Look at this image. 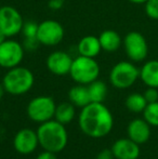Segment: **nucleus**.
<instances>
[{
  "instance_id": "1",
  "label": "nucleus",
  "mask_w": 158,
  "mask_h": 159,
  "mask_svg": "<svg viewBox=\"0 0 158 159\" xmlns=\"http://www.w3.org/2000/svg\"><path fill=\"white\" fill-rule=\"evenodd\" d=\"M78 124L80 130L87 136L102 139L112 131L114 127V117L103 103L91 102L81 108Z\"/></svg>"
},
{
  "instance_id": "2",
  "label": "nucleus",
  "mask_w": 158,
  "mask_h": 159,
  "mask_svg": "<svg viewBox=\"0 0 158 159\" xmlns=\"http://www.w3.org/2000/svg\"><path fill=\"white\" fill-rule=\"evenodd\" d=\"M37 135L42 149L54 154L63 151L68 143V133L65 125L55 119L40 124L37 129Z\"/></svg>"
},
{
  "instance_id": "3",
  "label": "nucleus",
  "mask_w": 158,
  "mask_h": 159,
  "mask_svg": "<svg viewBox=\"0 0 158 159\" xmlns=\"http://www.w3.org/2000/svg\"><path fill=\"white\" fill-rule=\"evenodd\" d=\"M35 77L32 70L23 66L8 69L2 79L6 92L11 95H23L33 88Z\"/></svg>"
},
{
  "instance_id": "4",
  "label": "nucleus",
  "mask_w": 158,
  "mask_h": 159,
  "mask_svg": "<svg viewBox=\"0 0 158 159\" xmlns=\"http://www.w3.org/2000/svg\"><path fill=\"white\" fill-rule=\"evenodd\" d=\"M70 75L76 84L88 86L99 78L100 66L93 57L79 55L73 60Z\"/></svg>"
},
{
  "instance_id": "5",
  "label": "nucleus",
  "mask_w": 158,
  "mask_h": 159,
  "mask_svg": "<svg viewBox=\"0 0 158 159\" xmlns=\"http://www.w3.org/2000/svg\"><path fill=\"white\" fill-rule=\"evenodd\" d=\"M140 78V69L133 62L121 61L113 66L110 73V81L117 89H128Z\"/></svg>"
},
{
  "instance_id": "6",
  "label": "nucleus",
  "mask_w": 158,
  "mask_h": 159,
  "mask_svg": "<svg viewBox=\"0 0 158 159\" xmlns=\"http://www.w3.org/2000/svg\"><path fill=\"white\" fill-rule=\"evenodd\" d=\"M55 108L56 104L51 96L39 95L30 100L26 111L30 120L42 124L54 118Z\"/></svg>"
},
{
  "instance_id": "7",
  "label": "nucleus",
  "mask_w": 158,
  "mask_h": 159,
  "mask_svg": "<svg viewBox=\"0 0 158 159\" xmlns=\"http://www.w3.org/2000/svg\"><path fill=\"white\" fill-rule=\"evenodd\" d=\"M128 59L131 62H142L148 54V44L145 37L139 32H130L122 41Z\"/></svg>"
},
{
  "instance_id": "8",
  "label": "nucleus",
  "mask_w": 158,
  "mask_h": 159,
  "mask_svg": "<svg viewBox=\"0 0 158 159\" xmlns=\"http://www.w3.org/2000/svg\"><path fill=\"white\" fill-rule=\"evenodd\" d=\"M25 48L22 43L7 38L0 44V67L10 69L19 66L24 59Z\"/></svg>"
},
{
  "instance_id": "9",
  "label": "nucleus",
  "mask_w": 158,
  "mask_h": 159,
  "mask_svg": "<svg viewBox=\"0 0 158 159\" xmlns=\"http://www.w3.org/2000/svg\"><path fill=\"white\" fill-rule=\"evenodd\" d=\"M24 20L19 10L11 6L0 8V30L7 38H12L22 32Z\"/></svg>"
},
{
  "instance_id": "10",
  "label": "nucleus",
  "mask_w": 158,
  "mask_h": 159,
  "mask_svg": "<svg viewBox=\"0 0 158 159\" xmlns=\"http://www.w3.org/2000/svg\"><path fill=\"white\" fill-rule=\"evenodd\" d=\"M64 27L54 20H46L38 24L37 40L40 44L46 47H54L64 38Z\"/></svg>"
},
{
  "instance_id": "11",
  "label": "nucleus",
  "mask_w": 158,
  "mask_h": 159,
  "mask_svg": "<svg viewBox=\"0 0 158 159\" xmlns=\"http://www.w3.org/2000/svg\"><path fill=\"white\" fill-rule=\"evenodd\" d=\"M38 145L39 140L37 131L28 129V128L22 129L19 132H16L14 139H13L14 149L21 155H30L36 151Z\"/></svg>"
},
{
  "instance_id": "12",
  "label": "nucleus",
  "mask_w": 158,
  "mask_h": 159,
  "mask_svg": "<svg viewBox=\"0 0 158 159\" xmlns=\"http://www.w3.org/2000/svg\"><path fill=\"white\" fill-rule=\"evenodd\" d=\"M73 57L65 51H54L47 57L46 65L50 73L56 76L68 75L73 64Z\"/></svg>"
},
{
  "instance_id": "13",
  "label": "nucleus",
  "mask_w": 158,
  "mask_h": 159,
  "mask_svg": "<svg viewBox=\"0 0 158 159\" xmlns=\"http://www.w3.org/2000/svg\"><path fill=\"white\" fill-rule=\"evenodd\" d=\"M111 149L116 159H138L141 152L140 145L129 138L115 141Z\"/></svg>"
},
{
  "instance_id": "14",
  "label": "nucleus",
  "mask_w": 158,
  "mask_h": 159,
  "mask_svg": "<svg viewBox=\"0 0 158 159\" xmlns=\"http://www.w3.org/2000/svg\"><path fill=\"white\" fill-rule=\"evenodd\" d=\"M128 138L141 145L146 143L151 138V126L145 119H133L127 128Z\"/></svg>"
},
{
  "instance_id": "15",
  "label": "nucleus",
  "mask_w": 158,
  "mask_h": 159,
  "mask_svg": "<svg viewBox=\"0 0 158 159\" xmlns=\"http://www.w3.org/2000/svg\"><path fill=\"white\" fill-rule=\"evenodd\" d=\"M77 50H78L79 55H82V57H93V59L97 57L102 51L99 37H94L92 35L84 36L77 44Z\"/></svg>"
},
{
  "instance_id": "16",
  "label": "nucleus",
  "mask_w": 158,
  "mask_h": 159,
  "mask_svg": "<svg viewBox=\"0 0 158 159\" xmlns=\"http://www.w3.org/2000/svg\"><path fill=\"white\" fill-rule=\"evenodd\" d=\"M140 79L147 87L158 89V60H151L144 63L140 69Z\"/></svg>"
},
{
  "instance_id": "17",
  "label": "nucleus",
  "mask_w": 158,
  "mask_h": 159,
  "mask_svg": "<svg viewBox=\"0 0 158 159\" xmlns=\"http://www.w3.org/2000/svg\"><path fill=\"white\" fill-rule=\"evenodd\" d=\"M99 40L102 50L106 52H115L118 50L122 43L120 35L113 30H106L102 32L99 36Z\"/></svg>"
},
{
  "instance_id": "18",
  "label": "nucleus",
  "mask_w": 158,
  "mask_h": 159,
  "mask_svg": "<svg viewBox=\"0 0 158 159\" xmlns=\"http://www.w3.org/2000/svg\"><path fill=\"white\" fill-rule=\"evenodd\" d=\"M68 100L72 104H74L77 107H80V108L91 103L88 86L77 84L76 86L72 87L70 90L68 91Z\"/></svg>"
},
{
  "instance_id": "19",
  "label": "nucleus",
  "mask_w": 158,
  "mask_h": 159,
  "mask_svg": "<svg viewBox=\"0 0 158 159\" xmlns=\"http://www.w3.org/2000/svg\"><path fill=\"white\" fill-rule=\"evenodd\" d=\"M75 105L70 102H63L56 105L54 113V119L63 125H67L75 119L76 116V109Z\"/></svg>"
},
{
  "instance_id": "20",
  "label": "nucleus",
  "mask_w": 158,
  "mask_h": 159,
  "mask_svg": "<svg viewBox=\"0 0 158 159\" xmlns=\"http://www.w3.org/2000/svg\"><path fill=\"white\" fill-rule=\"evenodd\" d=\"M90 101L94 103H103L107 95V86L101 80H94L88 84Z\"/></svg>"
},
{
  "instance_id": "21",
  "label": "nucleus",
  "mask_w": 158,
  "mask_h": 159,
  "mask_svg": "<svg viewBox=\"0 0 158 159\" xmlns=\"http://www.w3.org/2000/svg\"><path fill=\"white\" fill-rule=\"evenodd\" d=\"M126 107L132 113H143V111L145 109L147 102H146L145 98L141 93H131L130 95H128V98H126Z\"/></svg>"
},
{
  "instance_id": "22",
  "label": "nucleus",
  "mask_w": 158,
  "mask_h": 159,
  "mask_svg": "<svg viewBox=\"0 0 158 159\" xmlns=\"http://www.w3.org/2000/svg\"><path fill=\"white\" fill-rule=\"evenodd\" d=\"M143 116L150 126L158 127V102L148 103L143 111Z\"/></svg>"
},
{
  "instance_id": "23",
  "label": "nucleus",
  "mask_w": 158,
  "mask_h": 159,
  "mask_svg": "<svg viewBox=\"0 0 158 159\" xmlns=\"http://www.w3.org/2000/svg\"><path fill=\"white\" fill-rule=\"evenodd\" d=\"M37 32H38V24L34 22H25L21 33H23L25 39H37Z\"/></svg>"
},
{
  "instance_id": "24",
  "label": "nucleus",
  "mask_w": 158,
  "mask_h": 159,
  "mask_svg": "<svg viewBox=\"0 0 158 159\" xmlns=\"http://www.w3.org/2000/svg\"><path fill=\"white\" fill-rule=\"evenodd\" d=\"M144 9L151 20L158 21V0H147L144 3Z\"/></svg>"
},
{
  "instance_id": "25",
  "label": "nucleus",
  "mask_w": 158,
  "mask_h": 159,
  "mask_svg": "<svg viewBox=\"0 0 158 159\" xmlns=\"http://www.w3.org/2000/svg\"><path fill=\"white\" fill-rule=\"evenodd\" d=\"M144 98H145L146 102L148 103H154L158 102V90L157 88H152V87H148L145 90V92L143 93Z\"/></svg>"
},
{
  "instance_id": "26",
  "label": "nucleus",
  "mask_w": 158,
  "mask_h": 159,
  "mask_svg": "<svg viewBox=\"0 0 158 159\" xmlns=\"http://www.w3.org/2000/svg\"><path fill=\"white\" fill-rule=\"evenodd\" d=\"M95 159H115L114 154H113L112 149H102L101 152H99V154L97 155Z\"/></svg>"
},
{
  "instance_id": "27",
  "label": "nucleus",
  "mask_w": 158,
  "mask_h": 159,
  "mask_svg": "<svg viewBox=\"0 0 158 159\" xmlns=\"http://www.w3.org/2000/svg\"><path fill=\"white\" fill-rule=\"evenodd\" d=\"M64 0H50L48 2V7L52 10H60L63 7Z\"/></svg>"
},
{
  "instance_id": "28",
  "label": "nucleus",
  "mask_w": 158,
  "mask_h": 159,
  "mask_svg": "<svg viewBox=\"0 0 158 159\" xmlns=\"http://www.w3.org/2000/svg\"><path fill=\"white\" fill-rule=\"evenodd\" d=\"M36 159H57V157H56V154L51 153V152L48 151H43L42 153H40L37 156Z\"/></svg>"
},
{
  "instance_id": "29",
  "label": "nucleus",
  "mask_w": 158,
  "mask_h": 159,
  "mask_svg": "<svg viewBox=\"0 0 158 159\" xmlns=\"http://www.w3.org/2000/svg\"><path fill=\"white\" fill-rule=\"evenodd\" d=\"M128 1L134 4H144L147 0H128Z\"/></svg>"
},
{
  "instance_id": "30",
  "label": "nucleus",
  "mask_w": 158,
  "mask_h": 159,
  "mask_svg": "<svg viewBox=\"0 0 158 159\" xmlns=\"http://www.w3.org/2000/svg\"><path fill=\"white\" fill-rule=\"evenodd\" d=\"M4 92H6V90H4V87L2 84H0V101H1V98H3V94Z\"/></svg>"
},
{
  "instance_id": "31",
  "label": "nucleus",
  "mask_w": 158,
  "mask_h": 159,
  "mask_svg": "<svg viewBox=\"0 0 158 159\" xmlns=\"http://www.w3.org/2000/svg\"><path fill=\"white\" fill-rule=\"evenodd\" d=\"M7 39V37H6V35H4L3 33L1 32V30H0V44L2 43V42L4 41V40Z\"/></svg>"
}]
</instances>
